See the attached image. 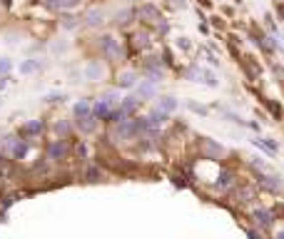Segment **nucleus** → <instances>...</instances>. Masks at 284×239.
I'll return each mask as SVG.
<instances>
[{
  "mask_svg": "<svg viewBox=\"0 0 284 239\" xmlns=\"http://www.w3.org/2000/svg\"><path fill=\"white\" fill-rule=\"evenodd\" d=\"M187 78H189V80H197V82H204V85H212V87L217 85V78L212 75L209 70H202V68H189V70H187Z\"/></svg>",
  "mask_w": 284,
  "mask_h": 239,
  "instance_id": "1",
  "label": "nucleus"
},
{
  "mask_svg": "<svg viewBox=\"0 0 284 239\" xmlns=\"http://www.w3.org/2000/svg\"><path fill=\"white\" fill-rule=\"evenodd\" d=\"M102 50H105V55H110L112 60H117V57H120L117 40H115V38H110V35H105V38H102Z\"/></svg>",
  "mask_w": 284,
  "mask_h": 239,
  "instance_id": "2",
  "label": "nucleus"
},
{
  "mask_svg": "<svg viewBox=\"0 0 284 239\" xmlns=\"http://www.w3.org/2000/svg\"><path fill=\"white\" fill-rule=\"evenodd\" d=\"M65 152H67V145H65V142H52V145L47 147V157H50V159H60V157H65Z\"/></svg>",
  "mask_w": 284,
  "mask_h": 239,
  "instance_id": "3",
  "label": "nucleus"
},
{
  "mask_svg": "<svg viewBox=\"0 0 284 239\" xmlns=\"http://www.w3.org/2000/svg\"><path fill=\"white\" fill-rule=\"evenodd\" d=\"M78 127L83 130V132H93L95 130V117L88 112V115H80L78 117Z\"/></svg>",
  "mask_w": 284,
  "mask_h": 239,
  "instance_id": "4",
  "label": "nucleus"
},
{
  "mask_svg": "<svg viewBox=\"0 0 284 239\" xmlns=\"http://www.w3.org/2000/svg\"><path fill=\"white\" fill-rule=\"evenodd\" d=\"M85 75H88V80H100L102 78V65L100 63H90L85 68Z\"/></svg>",
  "mask_w": 284,
  "mask_h": 239,
  "instance_id": "5",
  "label": "nucleus"
},
{
  "mask_svg": "<svg viewBox=\"0 0 284 239\" xmlns=\"http://www.w3.org/2000/svg\"><path fill=\"white\" fill-rule=\"evenodd\" d=\"M135 82H137V75H135V73H122V75L117 78V85H120V87H135Z\"/></svg>",
  "mask_w": 284,
  "mask_h": 239,
  "instance_id": "6",
  "label": "nucleus"
},
{
  "mask_svg": "<svg viewBox=\"0 0 284 239\" xmlns=\"http://www.w3.org/2000/svg\"><path fill=\"white\" fill-rule=\"evenodd\" d=\"M110 102L107 100H100V102H95V107H93V112H95V117H107L110 115Z\"/></svg>",
  "mask_w": 284,
  "mask_h": 239,
  "instance_id": "7",
  "label": "nucleus"
},
{
  "mask_svg": "<svg viewBox=\"0 0 284 239\" xmlns=\"http://www.w3.org/2000/svg\"><path fill=\"white\" fill-rule=\"evenodd\" d=\"M254 219H257V224H262V227H269V224H272V214H269L267 209H254Z\"/></svg>",
  "mask_w": 284,
  "mask_h": 239,
  "instance_id": "8",
  "label": "nucleus"
},
{
  "mask_svg": "<svg viewBox=\"0 0 284 239\" xmlns=\"http://www.w3.org/2000/svg\"><path fill=\"white\" fill-rule=\"evenodd\" d=\"M262 185H264L267 190H279V187H282L279 177H269V172H264V179H262Z\"/></svg>",
  "mask_w": 284,
  "mask_h": 239,
  "instance_id": "9",
  "label": "nucleus"
},
{
  "mask_svg": "<svg viewBox=\"0 0 284 239\" xmlns=\"http://www.w3.org/2000/svg\"><path fill=\"white\" fill-rule=\"evenodd\" d=\"M35 70H40V60H28V63L20 65V73H23V75H30V73H35Z\"/></svg>",
  "mask_w": 284,
  "mask_h": 239,
  "instance_id": "10",
  "label": "nucleus"
},
{
  "mask_svg": "<svg viewBox=\"0 0 284 239\" xmlns=\"http://www.w3.org/2000/svg\"><path fill=\"white\" fill-rule=\"evenodd\" d=\"M102 18H105L102 10H90V13H88V25H100Z\"/></svg>",
  "mask_w": 284,
  "mask_h": 239,
  "instance_id": "11",
  "label": "nucleus"
},
{
  "mask_svg": "<svg viewBox=\"0 0 284 239\" xmlns=\"http://www.w3.org/2000/svg\"><path fill=\"white\" fill-rule=\"evenodd\" d=\"M175 107H177V100H175V97H162V100H160V110H162V112H172Z\"/></svg>",
  "mask_w": 284,
  "mask_h": 239,
  "instance_id": "12",
  "label": "nucleus"
},
{
  "mask_svg": "<svg viewBox=\"0 0 284 239\" xmlns=\"http://www.w3.org/2000/svg\"><path fill=\"white\" fill-rule=\"evenodd\" d=\"M204 150H207L209 155H215V157H220V155L225 152V150H222L217 142H212V140H207V142H204Z\"/></svg>",
  "mask_w": 284,
  "mask_h": 239,
  "instance_id": "13",
  "label": "nucleus"
},
{
  "mask_svg": "<svg viewBox=\"0 0 284 239\" xmlns=\"http://www.w3.org/2000/svg\"><path fill=\"white\" fill-rule=\"evenodd\" d=\"M73 112H75L78 117H80V115H88V112H90V100H80V102L73 107Z\"/></svg>",
  "mask_w": 284,
  "mask_h": 239,
  "instance_id": "14",
  "label": "nucleus"
},
{
  "mask_svg": "<svg viewBox=\"0 0 284 239\" xmlns=\"http://www.w3.org/2000/svg\"><path fill=\"white\" fill-rule=\"evenodd\" d=\"M254 145L257 147H262L267 155H277V145L274 142H264V140H254Z\"/></svg>",
  "mask_w": 284,
  "mask_h": 239,
  "instance_id": "15",
  "label": "nucleus"
},
{
  "mask_svg": "<svg viewBox=\"0 0 284 239\" xmlns=\"http://www.w3.org/2000/svg\"><path fill=\"white\" fill-rule=\"evenodd\" d=\"M140 95H142V97H152V95H155V85H152V82L140 85Z\"/></svg>",
  "mask_w": 284,
  "mask_h": 239,
  "instance_id": "16",
  "label": "nucleus"
},
{
  "mask_svg": "<svg viewBox=\"0 0 284 239\" xmlns=\"http://www.w3.org/2000/svg\"><path fill=\"white\" fill-rule=\"evenodd\" d=\"M40 130H43V125H40V122H28V125L23 127V132H25V135H38Z\"/></svg>",
  "mask_w": 284,
  "mask_h": 239,
  "instance_id": "17",
  "label": "nucleus"
},
{
  "mask_svg": "<svg viewBox=\"0 0 284 239\" xmlns=\"http://www.w3.org/2000/svg\"><path fill=\"white\" fill-rule=\"evenodd\" d=\"M135 107H137V97H127V100L122 102V112H125V115H127V112H132Z\"/></svg>",
  "mask_w": 284,
  "mask_h": 239,
  "instance_id": "18",
  "label": "nucleus"
},
{
  "mask_svg": "<svg viewBox=\"0 0 284 239\" xmlns=\"http://www.w3.org/2000/svg\"><path fill=\"white\" fill-rule=\"evenodd\" d=\"M73 5H78V0H55L52 3V8H73Z\"/></svg>",
  "mask_w": 284,
  "mask_h": 239,
  "instance_id": "19",
  "label": "nucleus"
},
{
  "mask_svg": "<svg viewBox=\"0 0 284 239\" xmlns=\"http://www.w3.org/2000/svg\"><path fill=\"white\" fill-rule=\"evenodd\" d=\"M225 117H227V120H232V122H235V125H244V120H242L239 115H235V112H230V110H225Z\"/></svg>",
  "mask_w": 284,
  "mask_h": 239,
  "instance_id": "20",
  "label": "nucleus"
},
{
  "mask_svg": "<svg viewBox=\"0 0 284 239\" xmlns=\"http://www.w3.org/2000/svg\"><path fill=\"white\" fill-rule=\"evenodd\" d=\"M142 15H145V18H160V13H157L152 5H145V8H142Z\"/></svg>",
  "mask_w": 284,
  "mask_h": 239,
  "instance_id": "21",
  "label": "nucleus"
},
{
  "mask_svg": "<svg viewBox=\"0 0 284 239\" xmlns=\"http://www.w3.org/2000/svg\"><path fill=\"white\" fill-rule=\"evenodd\" d=\"M252 167H257L259 172H269V169H267V164H264L259 157H252Z\"/></svg>",
  "mask_w": 284,
  "mask_h": 239,
  "instance_id": "22",
  "label": "nucleus"
},
{
  "mask_svg": "<svg viewBox=\"0 0 284 239\" xmlns=\"http://www.w3.org/2000/svg\"><path fill=\"white\" fill-rule=\"evenodd\" d=\"M239 197H242V202H252V199H254V192H252V190H242Z\"/></svg>",
  "mask_w": 284,
  "mask_h": 239,
  "instance_id": "23",
  "label": "nucleus"
},
{
  "mask_svg": "<svg viewBox=\"0 0 284 239\" xmlns=\"http://www.w3.org/2000/svg\"><path fill=\"white\" fill-rule=\"evenodd\" d=\"M177 45H180L182 50H189V47H192V42H189L187 38H180V42H177Z\"/></svg>",
  "mask_w": 284,
  "mask_h": 239,
  "instance_id": "24",
  "label": "nucleus"
},
{
  "mask_svg": "<svg viewBox=\"0 0 284 239\" xmlns=\"http://www.w3.org/2000/svg\"><path fill=\"white\" fill-rule=\"evenodd\" d=\"M88 179H90V182H97V169H95V167L88 169Z\"/></svg>",
  "mask_w": 284,
  "mask_h": 239,
  "instance_id": "25",
  "label": "nucleus"
},
{
  "mask_svg": "<svg viewBox=\"0 0 284 239\" xmlns=\"http://www.w3.org/2000/svg\"><path fill=\"white\" fill-rule=\"evenodd\" d=\"M189 110H194V112H202V115L207 112V110H204L202 105H197V102H189Z\"/></svg>",
  "mask_w": 284,
  "mask_h": 239,
  "instance_id": "26",
  "label": "nucleus"
},
{
  "mask_svg": "<svg viewBox=\"0 0 284 239\" xmlns=\"http://www.w3.org/2000/svg\"><path fill=\"white\" fill-rule=\"evenodd\" d=\"M202 57H204V60H209V63H212V65H215V63H217V60H215V55H207V52H202Z\"/></svg>",
  "mask_w": 284,
  "mask_h": 239,
  "instance_id": "27",
  "label": "nucleus"
},
{
  "mask_svg": "<svg viewBox=\"0 0 284 239\" xmlns=\"http://www.w3.org/2000/svg\"><path fill=\"white\" fill-rule=\"evenodd\" d=\"M57 132H62V135H65V132H67V125H65V122H57Z\"/></svg>",
  "mask_w": 284,
  "mask_h": 239,
  "instance_id": "28",
  "label": "nucleus"
},
{
  "mask_svg": "<svg viewBox=\"0 0 284 239\" xmlns=\"http://www.w3.org/2000/svg\"><path fill=\"white\" fill-rule=\"evenodd\" d=\"M10 68V63H8V60H0V70H8Z\"/></svg>",
  "mask_w": 284,
  "mask_h": 239,
  "instance_id": "29",
  "label": "nucleus"
},
{
  "mask_svg": "<svg viewBox=\"0 0 284 239\" xmlns=\"http://www.w3.org/2000/svg\"><path fill=\"white\" fill-rule=\"evenodd\" d=\"M279 237H282V239H284V229H282V232H279Z\"/></svg>",
  "mask_w": 284,
  "mask_h": 239,
  "instance_id": "30",
  "label": "nucleus"
}]
</instances>
